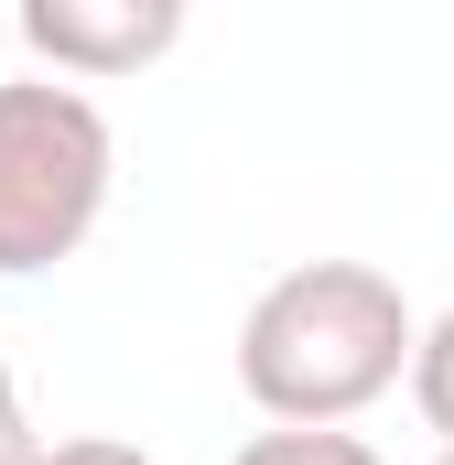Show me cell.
<instances>
[{
    "instance_id": "8992f818",
    "label": "cell",
    "mask_w": 454,
    "mask_h": 465,
    "mask_svg": "<svg viewBox=\"0 0 454 465\" xmlns=\"http://www.w3.org/2000/svg\"><path fill=\"white\" fill-rule=\"evenodd\" d=\"M44 465H152V455L119 433H65V444H44Z\"/></svg>"
},
{
    "instance_id": "ba28073f",
    "label": "cell",
    "mask_w": 454,
    "mask_h": 465,
    "mask_svg": "<svg viewBox=\"0 0 454 465\" xmlns=\"http://www.w3.org/2000/svg\"><path fill=\"white\" fill-rule=\"evenodd\" d=\"M22 422V390H11V357H0V433Z\"/></svg>"
},
{
    "instance_id": "5b68a950",
    "label": "cell",
    "mask_w": 454,
    "mask_h": 465,
    "mask_svg": "<svg viewBox=\"0 0 454 465\" xmlns=\"http://www.w3.org/2000/svg\"><path fill=\"white\" fill-rule=\"evenodd\" d=\"M227 465H379L368 433H260V444H238Z\"/></svg>"
},
{
    "instance_id": "7a4b0ae2",
    "label": "cell",
    "mask_w": 454,
    "mask_h": 465,
    "mask_svg": "<svg viewBox=\"0 0 454 465\" xmlns=\"http://www.w3.org/2000/svg\"><path fill=\"white\" fill-rule=\"evenodd\" d=\"M119 184L109 109L65 76H11L0 87V271H54L76 260Z\"/></svg>"
},
{
    "instance_id": "9c48e42d",
    "label": "cell",
    "mask_w": 454,
    "mask_h": 465,
    "mask_svg": "<svg viewBox=\"0 0 454 465\" xmlns=\"http://www.w3.org/2000/svg\"><path fill=\"white\" fill-rule=\"evenodd\" d=\"M433 465H454V455H433Z\"/></svg>"
},
{
    "instance_id": "277c9868",
    "label": "cell",
    "mask_w": 454,
    "mask_h": 465,
    "mask_svg": "<svg viewBox=\"0 0 454 465\" xmlns=\"http://www.w3.org/2000/svg\"><path fill=\"white\" fill-rule=\"evenodd\" d=\"M411 411L444 433V455H454V314L422 325V357H411Z\"/></svg>"
},
{
    "instance_id": "3957f363",
    "label": "cell",
    "mask_w": 454,
    "mask_h": 465,
    "mask_svg": "<svg viewBox=\"0 0 454 465\" xmlns=\"http://www.w3.org/2000/svg\"><path fill=\"white\" fill-rule=\"evenodd\" d=\"M22 44L76 87V76H141L152 54L184 44L173 0H22Z\"/></svg>"
},
{
    "instance_id": "6da1fadb",
    "label": "cell",
    "mask_w": 454,
    "mask_h": 465,
    "mask_svg": "<svg viewBox=\"0 0 454 465\" xmlns=\"http://www.w3.org/2000/svg\"><path fill=\"white\" fill-rule=\"evenodd\" d=\"M422 325L379 260H303L281 271L238 325V390L281 433H346L379 390H400Z\"/></svg>"
},
{
    "instance_id": "52a82bcc",
    "label": "cell",
    "mask_w": 454,
    "mask_h": 465,
    "mask_svg": "<svg viewBox=\"0 0 454 465\" xmlns=\"http://www.w3.org/2000/svg\"><path fill=\"white\" fill-rule=\"evenodd\" d=\"M0 465H44V444H33V422H11V433H0Z\"/></svg>"
}]
</instances>
